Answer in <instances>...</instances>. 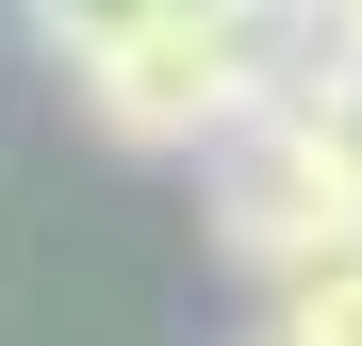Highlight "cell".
<instances>
[{
	"mask_svg": "<svg viewBox=\"0 0 362 346\" xmlns=\"http://www.w3.org/2000/svg\"><path fill=\"white\" fill-rule=\"evenodd\" d=\"M214 248L264 280H313L362 248V99H264L247 132L214 149Z\"/></svg>",
	"mask_w": 362,
	"mask_h": 346,
	"instance_id": "6da1fadb",
	"label": "cell"
},
{
	"mask_svg": "<svg viewBox=\"0 0 362 346\" xmlns=\"http://www.w3.org/2000/svg\"><path fill=\"white\" fill-rule=\"evenodd\" d=\"M83 83V115L115 149H230L264 115V67H247V17H181V33H132V50H99V67H66Z\"/></svg>",
	"mask_w": 362,
	"mask_h": 346,
	"instance_id": "7a4b0ae2",
	"label": "cell"
},
{
	"mask_svg": "<svg viewBox=\"0 0 362 346\" xmlns=\"http://www.w3.org/2000/svg\"><path fill=\"white\" fill-rule=\"evenodd\" d=\"M33 50H66V67H99V50H132V33H181V17H214V0H17Z\"/></svg>",
	"mask_w": 362,
	"mask_h": 346,
	"instance_id": "3957f363",
	"label": "cell"
},
{
	"mask_svg": "<svg viewBox=\"0 0 362 346\" xmlns=\"http://www.w3.org/2000/svg\"><path fill=\"white\" fill-rule=\"evenodd\" d=\"M264 346H362V248H346V264H313V280H280Z\"/></svg>",
	"mask_w": 362,
	"mask_h": 346,
	"instance_id": "277c9868",
	"label": "cell"
},
{
	"mask_svg": "<svg viewBox=\"0 0 362 346\" xmlns=\"http://www.w3.org/2000/svg\"><path fill=\"white\" fill-rule=\"evenodd\" d=\"M346 33H362V0H346Z\"/></svg>",
	"mask_w": 362,
	"mask_h": 346,
	"instance_id": "5b68a950",
	"label": "cell"
}]
</instances>
